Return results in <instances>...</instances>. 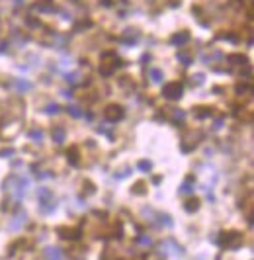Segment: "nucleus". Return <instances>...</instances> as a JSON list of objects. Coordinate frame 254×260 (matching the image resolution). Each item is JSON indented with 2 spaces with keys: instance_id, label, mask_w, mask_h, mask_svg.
I'll list each match as a JSON object with an SVG mask.
<instances>
[{
  "instance_id": "f257e3e1",
  "label": "nucleus",
  "mask_w": 254,
  "mask_h": 260,
  "mask_svg": "<svg viewBox=\"0 0 254 260\" xmlns=\"http://www.w3.org/2000/svg\"><path fill=\"white\" fill-rule=\"evenodd\" d=\"M242 245V235L237 231H229L221 235V247L227 248H239Z\"/></svg>"
},
{
  "instance_id": "f03ea898",
  "label": "nucleus",
  "mask_w": 254,
  "mask_h": 260,
  "mask_svg": "<svg viewBox=\"0 0 254 260\" xmlns=\"http://www.w3.org/2000/svg\"><path fill=\"white\" fill-rule=\"evenodd\" d=\"M163 94H165V98H168V100H180V96H182V84L180 82H170V84L165 86Z\"/></svg>"
},
{
  "instance_id": "7ed1b4c3",
  "label": "nucleus",
  "mask_w": 254,
  "mask_h": 260,
  "mask_svg": "<svg viewBox=\"0 0 254 260\" xmlns=\"http://www.w3.org/2000/svg\"><path fill=\"white\" fill-rule=\"evenodd\" d=\"M104 117L108 119V121H112V123H115L117 119H121L123 117V108L121 106H108L106 110H104Z\"/></svg>"
},
{
  "instance_id": "20e7f679",
  "label": "nucleus",
  "mask_w": 254,
  "mask_h": 260,
  "mask_svg": "<svg viewBox=\"0 0 254 260\" xmlns=\"http://www.w3.org/2000/svg\"><path fill=\"white\" fill-rule=\"evenodd\" d=\"M43 254H45V260H65L63 250L57 247H47L43 250Z\"/></svg>"
},
{
  "instance_id": "39448f33",
  "label": "nucleus",
  "mask_w": 254,
  "mask_h": 260,
  "mask_svg": "<svg viewBox=\"0 0 254 260\" xmlns=\"http://www.w3.org/2000/svg\"><path fill=\"white\" fill-rule=\"evenodd\" d=\"M57 231H59V233H61V237H63V239H67V241L80 239V231H78V229H67V227H59Z\"/></svg>"
},
{
  "instance_id": "423d86ee",
  "label": "nucleus",
  "mask_w": 254,
  "mask_h": 260,
  "mask_svg": "<svg viewBox=\"0 0 254 260\" xmlns=\"http://www.w3.org/2000/svg\"><path fill=\"white\" fill-rule=\"evenodd\" d=\"M65 137H67V131L63 127H55L53 129V139H55V143H65Z\"/></svg>"
},
{
  "instance_id": "0eeeda50",
  "label": "nucleus",
  "mask_w": 254,
  "mask_h": 260,
  "mask_svg": "<svg viewBox=\"0 0 254 260\" xmlns=\"http://www.w3.org/2000/svg\"><path fill=\"white\" fill-rule=\"evenodd\" d=\"M198 208H200V202H198V200H190V202H186V206H184V209H186L188 213L198 211Z\"/></svg>"
},
{
  "instance_id": "6e6552de",
  "label": "nucleus",
  "mask_w": 254,
  "mask_h": 260,
  "mask_svg": "<svg viewBox=\"0 0 254 260\" xmlns=\"http://www.w3.org/2000/svg\"><path fill=\"white\" fill-rule=\"evenodd\" d=\"M198 110H200V112H196V116L198 117H207V116H211V110H209V108H198Z\"/></svg>"
},
{
  "instance_id": "1a4fd4ad",
  "label": "nucleus",
  "mask_w": 254,
  "mask_h": 260,
  "mask_svg": "<svg viewBox=\"0 0 254 260\" xmlns=\"http://www.w3.org/2000/svg\"><path fill=\"white\" fill-rule=\"evenodd\" d=\"M137 243L145 245V247H149V245H151V237H137Z\"/></svg>"
},
{
  "instance_id": "9d476101",
  "label": "nucleus",
  "mask_w": 254,
  "mask_h": 260,
  "mask_svg": "<svg viewBox=\"0 0 254 260\" xmlns=\"http://www.w3.org/2000/svg\"><path fill=\"white\" fill-rule=\"evenodd\" d=\"M143 188H145V184H137V186H135V190H133V192H135V194H139V196H143L145 194V190H143Z\"/></svg>"
},
{
  "instance_id": "9b49d317",
  "label": "nucleus",
  "mask_w": 254,
  "mask_h": 260,
  "mask_svg": "<svg viewBox=\"0 0 254 260\" xmlns=\"http://www.w3.org/2000/svg\"><path fill=\"white\" fill-rule=\"evenodd\" d=\"M139 169L141 170H151V162H147V160H141V162H139Z\"/></svg>"
},
{
  "instance_id": "f8f14e48",
  "label": "nucleus",
  "mask_w": 254,
  "mask_h": 260,
  "mask_svg": "<svg viewBox=\"0 0 254 260\" xmlns=\"http://www.w3.org/2000/svg\"><path fill=\"white\" fill-rule=\"evenodd\" d=\"M41 137H43L41 131H31V139H39V141H41Z\"/></svg>"
},
{
  "instance_id": "ddd939ff",
  "label": "nucleus",
  "mask_w": 254,
  "mask_h": 260,
  "mask_svg": "<svg viewBox=\"0 0 254 260\" xmlns=\"http://www.w3.org/2000/svg\"><path fill=\"white\" fill-rule=\"evenodd\" d=\"M152 80H154V82L161 80V73H158V71H152Z\"/></svg>"
}]
</instances>
